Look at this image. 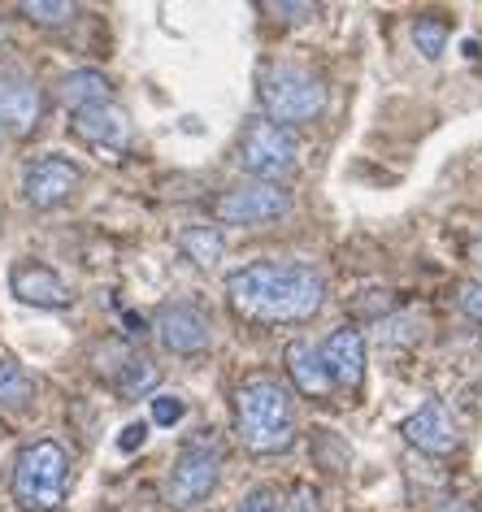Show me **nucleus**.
<instances>
[{"label":"nucleus","instance_id":"18","mask_svg":"<svg viewBox=\"0 0 482 512\" xmlns=\"http://www.w3.org/2000/svg\"><path fill=\"white\" fill-rule=\"evenodd\" d=\"M157 365L148 361V356H126V361L113 369V387H118V395H126V400H139V395H148L152 387H157Z\"/></svg>","mask_w":482,"mask_h":512},{"label":"nucleus","instance_id":"5","mask_svg":"<svg viewBox=\"0 0 482 512\" xmlns=\"http://www.w3.org/2000/svg\"><path fill=\"white\" fill-rule=\"evenodd\" d=\"M222 478V443L213 430H200L183 443L179 460L170 469V482H166V499L174 508H200L205 499L213 495V486Z\"/></svg>","mask_w":482,"mask_h":512},{"label":"nucleus","instance_id":"23","mask_svg":"<svg viewBox=\"0 0 482 512\" xmlns=\"http://www.w3.org/2000/svg\"><path fill=\"white\" fill-rule=\"evenodd\" d=\"M239 512H283V504H278V491H274V486H257V491L244 495Z\"/></svg>","mask_w":482,"mask_h":512},{"label":"nucleus","instance_id":"15","mask_svg":"<svg viewBox=\"0 0 482 512\" xmlns=\"http://www.w3.org/2000/svg\"><path fill=\"white\" fill-rule=\"evenodd\" d=\"M287 374L296 382L300 395H309V400H326V395L335 391L331 374H326V361H322V348H313V343H291L287 348Z\"/></svg>","mask_w":482,"mask_h":512},{"label":"nucleus","instance_id":"19","mask_svg":"<svg viewBox=\"0 0 482 512\" xmlns=\"http://www.w3.org/2000/svg\"><path fill=\"white\" fill-rule=\"evenodd\" d=\"M35 395V382L27 378V369L9 356H0V408H27Z\"/></svg>","mask_w":482,"mask_h":512},{"label":"nucleus","instance_id":"4","mask_svg":"<svg viewBox=\"0 0 482 512\" xmlns=\"http://www.w3.org/2000/svg\"><path fill=\"white\" fill-rule=\"evenodd\" d=\"M261 109L274 126H304L322 118L326 109V83L304 66H274L261 74Z\"/></svg>","mask_w":482,"mask_h":512},{"label":"nucleus","instance_id":"22","mask_svg":"<svg viewBox=\"0 0 482 512\" xmlns=\"http://www.w3.org/2000/svg\"><path fill=\"white\" fill-rule=\"evenodd\" d=\"M183 413H187V404L179 395H157V400H152V421H157V426H179Z\"/></svg>","mask_w":482,"mask_h":512},{"label":"nucleus","instance_id":"8","mask_svg":"<svg viewBox=\"0 0 482 512\" xmlns=\"http://www.w3.org/2000/svg\"><path fill=\"white\" fill-rule=\"evenodd\" d=\"M44 118V92L22 66H0V131L27 135Z\"/></svg>","mask_w":482,"mask_h":512},{"label":"nucleus","instance_id":"12","mask_svg":"<svg viewBox=\"0 0 482 512\" xmlns=\"http://www.w3.org/2000/svg\"><path fill=\"white\" fill-rule=\"evenodd\" d=\"M400 434H404V443H413L426 456H452L461 447V430H456L448 404H439V400H426L413 417H404Z\"/></svg>","mask_w":482,"mask_h":512},{"label":"nucleus","instance_id":"27","mask_svg":"<svg viewBox=\"0 0 482 512\" xmlns=\"http://www.w3.org/2000/svg\"><path fill=\"white\" fill-rule=\"evenodd\" d=\"M439 512H478L474 504H465V499H448V504H443Z\"/></svg>","mask_w":482,"mask_h":512},{"label":"nucleus","instance_id":"3","mask_svg":"<svg viewBox=\"0 0 482 512\" xmlns=\"http://www.w3.org/2000/svg\"><path fill=\"white\" fill-rule=\"evenodd\" d=\"M70 482V452L53 439L27 443L14 460V504L22 512H57L66 504Z\"/></svg>","mask_w":482,"mask_h":512},{"label":"nucleus","instance_id":"13","mask_svg":"<svg viewBox=\"0 0 482 512\" xmlns=\"http://www.w3.org/2000/svg\"><path fill=\"white\" fill-rule=\"evenodd\" d=\"M9 291L22 300V304H35V309H66L74 300V291L61 283L57 270H48L44 261H18L9 270Z\"/></svg>","mask_w":482,"mask_h":512},{"label":"nucleus","instance_id":"20","mask_svg":"<svg viewBox=\"0 0 482 512\" xmlns=\"http://www.w3.org/2000/svg\"><path fill=\"white\" fill-rule=\"evenodd\" d=\"M18 14L31 22V27H61V22H70L79 9L66 5V0H22Z\"/></svg>","mask_w":482,"mask_h":512},{"label":"nucleus","instance_id":"25","mask_svg":"<svg viewBox=\"0 0 482 512\" xmlns=\"http://www.w3.org/2000/svg\"><path fill=\"white\" fill-rule=\"evenodd\" d=\"M144 439H148V426H144V421H131V426L122 430L118 447H122V452H135V447H144Z\"/></svg>","mask_w":482,"mask_h":512},{"label":"nucleus","instance_id":"2","mask_svg":"<svg viewBox=\"0 0 482 512\" xmlns=\"http://www.w3.org/2000/svg\"><path fill=\"white\" fill-rule=\"evenodd\" d=\"M235 434L257 456H278L296 443V404L283 382L248 378L235 391Z\"/></svg>","mask_w":482,"mask_h":512},{"label":"nucleus","instance_id":"28","mask_svg":"<svg viewBox=\"0 0 482 512\" xmlns=\"http://www.w3.org/2000/svg\"><path fill=\"white\" fill-rule=\"evenodd\" d=\"M0 44H5V27H0Z\"/></svg>","mask_w":482,"mask_h":512},{"label":"nucleus","instance_id":"16","mask_svg":"<svg viewBox=\"0 0 482 512\" xmlns=\"http://www.w3.org/2000/svg\"><path fill=\"white\" fill-rule=\"evenodd\" d=\"M61 100L79 113V109H92V105H109L113 87L100 70H70L66 79H61Z\"/></svg>","mask_w":482,"mask_h":512},{"label":"nucleus","instance_id":"7","mask_svg":"<svg viewBox=\"0 0 482 512\" xmlns=\"http://www.w3.org/2000/svg\"><path fill=\"white\" fill-rule=\"evenodd\" d=\"M287 213H291V196L270 183H244V187L222 191V196L213 200V217H218L222 226H265Z\"/></svg>","mask_w":482,"mask_h":512},{"label":"nucleus","instance_id":"9","mask_svg":"<svg viewBox=\"0 0 482 512\" xmlns=\"http://www.w3.org/2000/svg\"><path fill=\"white\" fill-rule=\"evenodd\" d=\"M79 187H83V170L66 157H40L35 165H27V178H22V196L40 213L61 209L66 200H74Z\"/></svg>","mask_w":482,"mask_h":512},{"label":"nucleus","instance_id":"26","mask_svg":"<svg viewBox=\"0 0 482 512\" xmlns=\"http://www.w3.org/2000/svg\"><path fill=\"white\" fill-rule=\"evenodd\" d=\"M270 14H283V22H300L313 14V5H270Z\"/></svg>","mask_w":482,"mask_h":512},{"label":"nucleus","instance_id":"24","mask_svg":"<svg viewBox=\"0 0 482 512\" xmlns=\"http://www.w3.org/2000/svg\"><path fill=\"white\" fill-rule=\"evenodd\" d=\"M461 309L482 322V283H465V287H461Z\"/></svg>","mask_w":482,"mask_h":512},{"label":"nucleus","instance_id":"21","mask_svg":"<svg viewBox=\"0 0 482 512\" xmlns=\"http://www.w3.org/2000/svg\"><path fill=\"white\" fill-rule=\"evenodd\" d=\"M413 44H417V53L422 57H443V48H448V22L435 18V14H426V18H417L413 22Z\"/></svg>","mask_w":482,"mask_h":512},{"label":"nucleus","instance_id":"10","mask_svg":"<svg viewBox=\"0 0 482 512\" xmlns=\"http://www.w3.org/2000/svg\"><path fill=\"white\" fill-rule=\"evenodd\" d=\"M152 330H157L161 348L174 356H200V352H209V343H213V322L196 304H166V309L157 313V326Z\"/></svg>","mask_w":482,"mask_h":512},{"label":"nucleus","instance_id":"17","mask_svg":"<svg viewBox=\"0 0 482 512\" xmlns=\"http://www.w3.org/2000/svg\"><path fill=\"white\" fill-rule=\"evenodd\" d=\"M179 248H183L187 261L200 265V270H213V265L222 261V252H226V239H222L218 226H187L179 235Z\"/></svg>","mask_w":482,"mask_h":512},{"label":"nucleus","instance_id":"29","mask_svg":"<svg viewBox=\"0 0 482 512\" xmlns=\"http://www.w3.org/2000/svg\"><path fill=\"white\" fill-rule=\"evenodd\" d=\"M478 261H482V243H478Z\"/></svg>","mask_w":482,"mask_h":512},{"label":"nucleus","instance_id":"6","mask_svg":"<svg viewBox=\"0 0 482 512\" xmlns=\"http://www.w3.org/2000/svg\"><path fill=\"white\" fill-rule=\"evenodd\" d=\"M239 170L252 174L257 183H287L291 174L300 170V148H296V135L274 126L270 118H252L239 135Z\"/></svg>","mask_w":482,"mask_h":512},{"label":"nucleus","instance_id":"1","mask_svg":"<svg viewBox=\"0 0 482 512\" xmlns=\"http://www.w3.org/2000/svg\"><path fill=\"white\" fill-rule=\"evenodd\" d=\"M226 300L248 322H309L326 304V278L300 261H257L226 278Z\"/></svg>","mask_w":482,"mask_h":512},{"label":"nucleus","instance_id":"14","mask_svg":"<svg viewBox=\"0 0 482 512\" xmlns=\"http://www.w3.org/2000/svg\"><path fill=\"white\" fill-rule=\"evenodd\" d=\"M322 361H326V374H331L335 391H357L365 382V339L361 330H335L331 339L322 343Z\"/></svg>","mask_w":482,"mask_h":512},{"label":"nucleus","instance_id":"11","mask_svg":"<svg viewBox=\"0 0 482 512\" xmlns=\"http://www.w3.org/2000/svg\"><path fill=\"white\" fill-rule=\"evenodd\" d=\"M70 131L83 139L87 148H96L100 157H118V152H126V144H131V118H126L122 105H92V109H79L70 118Z\"/></svg>","mask_w":482,"mask_h":512}]
</instances>
